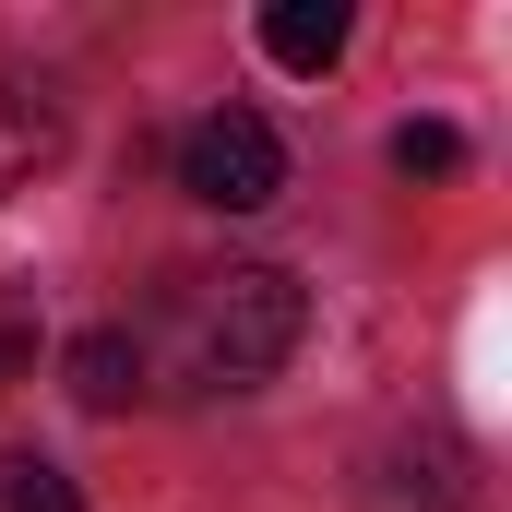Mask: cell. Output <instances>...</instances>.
Listing matches in <instances>:
<instances>
[{
  "label": "cell",
  "instance_id": "cell-1",
  "mask_svg": "<svg viewBox=\"0 0 512 512\" xmlns=\"http://www.w3.org/2000/svg\"><path fill=\"white\" fill-rule=\"evenodd\" d=\"M298 334H310V298H298L286 262H227V274H191V286L167 298V346H179L191 393L274 382V370L298 358Z\"/></svg>",
  "mask_w": 512,
  "mask_h": 512
},
{
  "label": "cell",
  "instance_id": "cell-2",
  "mask_svg": "<svg viewBox=\"0 0 512 512\" xmlns=\"http://www.w3.org/2000/svg\"><path fill=\"white\" fill-rule=\"evenodd\" d=\"M179 191L191 203H215V215H262L274 191H286V143L262 108H203V120L179 131Z\"/></svg>",
  "mask_w": 512,
  "mask_h": 512
},
{
  "label": "cell",
  "instance_id": "cell-3",
  "mask_svg": "<svg viewBox=\"0 0 512 512\" xmlns=\"http://www.w3.org/2000/svg\"><path fill=\"white\" fill-rule=\"evenodd\" d=\"M262 60L274 72H334L346 60V0H274L262 12Z\"/></svg>",
  "mask_w": 512,
  "mask_h": 512
},
{
  "label": "cell",
  "instance_id": "cell-4",
  "mask_svg": "<svg viewBox=\"0 0 512 512\" xmlns=\"http://www.w3.org/2000/svg\"><path fill=\"white\" fill-rule=\"evenodd\" d=\"M143 370H155V358H143V334H131V322H96V334L72 346V393H84L96 417H108V405H131V393H143Z\"/></svg>",
  "mask_w": 512,
  "mask_h": 512
},
{
  "label": "cell",
  "instance_id": "cell-5",
  "mask_svg": "<svg viewBox=\"0 0 512 512\" xmlns=\"http://www.w3.org/2000/svg\"><path fill=\"white\" fill-rule=\"evenodd\" d=\"M0 512H84V489L48 453H0Z\"/></svg>",
  "mask_w": 512,
  "mask_h": 512
},
{
  "label": "cell",
  "instance_id": "cell-6",
  "mask_svg": "<svg viewBox=\"0 0 512 512\" xmlns=\"http://www.w3.org/2000/svg\"><path fill=\"white\" fill-rule=\"evenodd\" d=\"M48 143H60V120H48L36 96H0V191H12V179L48 155Z\"/></svg>",
  "mask_w": 512,
  "mask_h": 512
},
{
  "label": "cell",
  "instance_id": "cell-7",
  "mask_svg": "<svg viewBox=\"0 0 512 512\" xmlns=\"http://www.w3.org/2000/svg\"><path fill=\"white\" fill-rule=\"evenodd\" d=\"M393 167H405V179H453V167H465V131L453 120H405L393 131Z\"/></svg>",
  "mask_w": 512,
  "mask_h": 512
}]
</instances>
